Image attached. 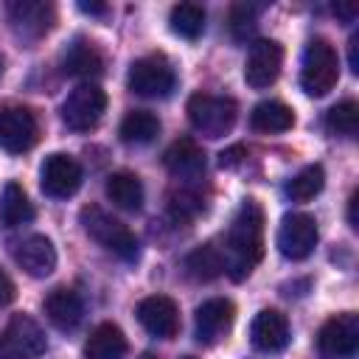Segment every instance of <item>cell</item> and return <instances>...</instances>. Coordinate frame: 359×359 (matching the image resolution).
<instances>
[{
	"instance_id": "6da1fadb",
	"label": "cell",
	"mask_w": 359,
	"mask_h": 359,
	"mask_svg": "<svg viewBox=\"0 0 359 359\" xmlns=\"http://www.w3.org/2000/svg\"><path fill=\"white\" fill-rule=\"evenodd\" d=\"M264 255V213L255 199H247L224 238V272L233 280H244Z\"/></svg>"
},
{
	"instance_id": "7a4b0ae2",
	"label": "cell",
	"mask_w": 359,
	"mask_h": 359,
	"mask_svg": "<svg viewBox=\"0 0 359 359\" xmlns=\"http://www.w3.org/2000/svg\"><path fill=\"white\" fill-rule=\"evenodd\" d=\"M79 222H81L84 233L93 241H98L104 250L115 252L123 261H135L137 258V238H135V233L123 222H118L112 213H107L104 208H98V205L81 208Z\"/></svg>"
},
{
	"instance_id": "3957f363",
	"label": "cell",
	"mask_w": 359,
	"mask_h": 359,
	"mask_svg": "<svg viewBox=\"0 0 359 359\" xmlns=\"http://www.w3.org/2000/svg\"><path fill=\"white\" fill-rule=\"evenodd\" d=\"M339 81V59L331 42L325 39H311L303 53V67H300V87L311 98L328 95Z\"/></svg>"
},
{
	"instance_id": "277c9868",
	"label": "cell",
	"mask_w": 359,
	"mask_h": 359,
	"mask_svg": "<svg viewBox=\"0 0 359 359\" xmlns=\"http://www.w3.org/2000/svg\"><path fill=\"white\" fill-rule=\"evenodd\" d=\"M236 115H238L236 101L233 98H224V95L196 93L188 101V121L205 137H224L233 129Z\"/></svg>"
},
{
	"instance_id": "5b68a950",
	"label": "cell",
	"mask_w": 359,
	"mask_h": 359,
	"mask_svg": "<svg viewBox=\"0 0 359 359\" xmlns=\"http://www.w3.org/2000/svg\"><path fill=\"white\" fill-rule=\"evenodd\" d=\"M104 109H107V93L98 84L87 81L67 93L62 104V121L73 132H90L104 118Z\"/></svg>"
},
{
	"instance_id": "8992f818",
	"label": "cell",
	"mask_w": 359,
	"mask_h": 359,
	"mask_svg": "<svg viewBox=\"0 0 359 359\" xmlns=\"http://www.w3.org/2000/svg\"><path fill=\"white\" fill-rule=\"evenodd\" d=\"M126 81H129V90L143 95V98H165L174 90L177 76H174V67L168 65L165 56L151 53V56L132 62Z\"/></svg>"
},
{
	"instance_id": "52a82bcc",
	"label": "cell",
	"mask_w": 359,
	"mask_h": 359,
	"mask_svg": "<svg viewBox=\"0 0 359 359\" xmlns=\"http://www.w3.org/2000/svg\"><path fill=\"white\" fill-rule=\"evenodd\" d=\"M317 348L325 359H348L359 348V317L353 311H342L323 323L317 334Z\"/></svg>"
},
{
	"instance_id": "ba28073f",
	"label": "cell",
	"mask_w": 359,
	"mask_h": 359,
	"mask_svg": "<svg viewBox=\"0 0 359 359\" xmlns=\"http://www.w3.org/2000/svg\"><path fill=\"white\" fill-rule=\"evenodd\" d=\"M81 180H84V174H81L79 160L70 154H62V151L48 154L42 168H39V185H42L45 196H50V199L73 196L79 191Z\"/></svg>"
},
{
	"instance_id": "9c48e42d",
	"label": "cell",
	"mask_w": 359,
	"mask_h": 359,
	"mask_svg": "<svg viewBox=\"0 0 359 359\" xmlns=\"http://www.w3.org/2000/svg\"><path fill=\"white\" fill-rule=\"evenodd\" d=\"M278 250L283 258L289 261H303L311 255L314 244H317V222L309 213H289L283 216L280 227H278V238H275Z\"/></svg>"
},
{
	"instance_id": "30bf717a",
	"label": "cell",
	"mask_w": 359,
	"mask_h": 359,
	"mask_svg": "<svg viewBox=\"0 0 359 359\" xmlns=\"http://www.w3.org/2000/svg\"><path fill=\"white\" fill-rule=\"evenodd\" d=\"M39 140V123L28 107L0 109V146L8 154H22Z\"/></svg>"
},
{
	"instance_id": "8fae6325",
	"label": "cell",
	"mask_w": 359,
	"mask_h": 359,
	"mask_svg": "<svg viewBox=\"0 0 359 359\" xmlns=\"http://www.w3.org/2000/svg\"><path fill=\"white\" fill-rule=\"evenodd\" d=\"M283 67V48L275 39H258L250 45L247 62H244V81L252 90H264L269 87Z\"/></svg>"
},
{
	"instance_id": "7c38bea8",
	"label": "cell",
	"mask_w": 359,
	"mask_h": 359,
	"mask_svg": "<svg viewBox=\"0 0 359 359\" xmlns=\"http://www.w3.org/2000/svg\"><path fill=\"white\" fill-rule=\"evenodd\" d=\"M8 22L20 36L39 39L53 28L56 11L50 3H42V0H14L8 3Z\"/></svg>"
},
{
	"instance_id": "4fadbf2b",
	"label": "cell",
	"mask_w": 359,
	"mask_h": 359,
	"mask_svg": "<svg viewBox=\"0 0 359 359\" xmlns=\"http://www.w3.org/2000/svg\"><path fill=\"white\" fill-rule=\"evenodd\" d=\"M137 320L140 325L160 339H171L180 331V309L165 294H151L137 303Z\"/></svg>"
},
{
	"instance_id": "5bb4252c",
	"label": "cell",
	"mask_w": 359,
	"mask_h": 359,
	"mask_svg": "<svg viewBox=\"0 0 359 359\" xmlns=\"http://www.w3.org/2000/svg\"><path fill=\"white\" fill-rule=\"evenodd\" d=\"M8 351L20 359H36L48 351V339H45V331L39 328V323L28 314H14L6 325V334H3Z\"/></svg>"
},
{
	"instance_id": "9a60e30c",
	"label": "cell",
	"mask_w": 359,
	"mask_h": 359,
	"mask_svg": "<svg viewBox=\"0 0 359 359\" xmlns=\"http://www.w3.org/2000/svg\"><path fill=\"white\" fill-rule=\"evenodd\" d=\"M236 309L224 297H210L196 309V339L205 345L219 342L233 325Z\"/></svg>"
},
{
	"instance_id": "2e32d148",
	"label": "cell",
	"mask_w": 359,
	"mask_h": 359,
	"mask_svg": "<svg viewBox=\"0 0 359 359\" xmlns=\"http://www.w3.org/2000/svg\"><path fill=\"white\" fill-rule=\"evenodd\" d=\"M252 345L264 353H278L289 345V320L278 309H264L255 314L250 325Z\"/></svg>"
},
{
	"instance_id": "e0dca14e",
	"label": "cell",
	"mask_w": 359,
	"mask_h": 359,
	"mask_svg": "<svg viewBox=\"0 0 359 359\" xmlns=\"http://www.w3.org/2000/svg\"><path fill=\"white\" fill-rule=\"evenodd\" d=\"M14 258L31 278H48L56 269V247L45 236H28L25 241H20Z\"/></svg>"
},
{
	"instance_id": "ac0fdd59",
	"label": "cell",
	"mask_w": 359,
	"mask_h": 359,
	"mask_svg": "<svg viewBox=\"0 0 359 359\" xmlns=\"http://www.w3.org/2000/svg\"><path fill=\"white\" fill-rule=\"evenodd\" d=\"M45 314L56 328L73 331L84 317V303L73 289H53L45 297Z\"/></svg>"
},
{
	"instance_id": "d6986e66",
	"label": "cell",
	"mask_w": 359,
	"mask_h": 359,
	"mask_svg": "<svg viewBox=\"0 0 359 359\" xmlns=\"http://www.w3.org/2000/svg\"><path fill=\"white\" fill-rule=\"evenodd\" d=\"M163 160H165V168L174 177H182V180L199 177L205 171V154H202V149L191 137H182V140L171 143Z\"/></svg>"
},
{
	"instance_id": "ffe728a7",
	"label": "cell",
	"mask_w": 359,
	"mask_h": 359,
	"mask_svg": "<svg viewBox=\"0 0 359 359\" xmlns=\"http://www.w3.org/2000/svg\"><path fill=\"white\" fill-rule=\"evenodd\" d=\"M87 359H126V337L115 323H101L84 342Z\"/></svg>"
},
{
	"instance_id": "44dd1931",
	"label": "cell",
	"mask_w": 359,
	"mask_h": 359,
	"mask_svg": "<svg viewBox=\"0 0 359 359\" xmlns=\"http://www.w3.org/2000/svg\"><path fill=\"white\" fill-rule=\"evenodd\" d=\"M107 196L121 210H140L143 205V182L132 171H115L107 177Z\"/></svg>"
},
{
	"instance_id": "7402d4cb",
	"label": "cell",
	"mask_w": 359,
	"mask_h": 359,
	"mask_svg": "<svg viewBox=\"0 0 359 359\" xmlns=\"http://www.w3.org/2000/svg\"><path fill=\"white\" fill-rule=\"evenodd\" d=\"M62 67H65L67 76L95 79V76H101V70H104V59H101V53H98L90 42L76 39V42L67 48V53H65V59H62Z\"/></svg>"
},
{
	"instance_id": "603a6c76",
	"label": "cell",
	"mask_w": 359,
	"mask_h": 359,
	"mask_svg": "<svg viewBox=\"0 0 359 359\" xmlns=\"http://www.w3.org/2000/svg\"><path fill=\"white\" fill-rule=\"evenodd\" d=\"M250 123H252L255 132L278 135V132H286V129L294 126V112L283 101H261V104L252 107Z\"/></svg>"
},
{
	"instance_id": "cb8c5ba5",
	"label": "cell",
	"mask_w": 359,
	"mask_h": 359,
	"mask_svg": "<svg viewBox=\"0 0 359 359\" xmlns=\"http://www.w3.org/2000/svg\"><path fill=\"white\" fill-rule=\"evenodd\" d=\"M0 219L6 227H17L34 219V205L28 202V194L22 191L20 182H6L0 196Z\"/></svg>"
},
{
	"instance_id": "d4e9b609",
	"label": "cell",
	"mask_w": 359,
	"mask_h": 359,
	"mask_svg": "<svg viewBox=\"0 0 359 359\" xmlns=\"http://www.w3.org/2000/svg\"><path fill=\"white\" fill-rule=\"evenodd\" d=\"M157 135H160V121H157V115L149 112V109H132V112L121 121V140H123V143L143 146V143H151Z\"/></svg>"
},
{
	"instance_id": "484cf974",
	"label": "cell",
	"mask_w": 359,
	"mask_h": 359,
	"mask_svg": "<svg viewBox=\"0 0 359 359\" xmlns=\"http://www.w3.org/2000/svg\"><path fill=\"white\" fill-rule=\"evenodd\" d=\"M185 269L194 280H213L224 272V258H222V250L213 247V244H202L196 247L194 252H188L185 258Z\"/></svg>"
},
{
	"instance_id": "4316f807",
	"label": "cell",
	"mask_w": 359,
	"mask_h": 359,
	"mask_svg": "<svg viewBox=\"0 0 359 359\" xmlns=\"http://www.w3.org/2000/svg\"><path fill=\"white\" fill-rule=\"evenodd\" d=\"M171 31L182 39H199L205 31V8L196 3H177L168 14Z\"/></svg>"
},
{
	"instance_id": "83f0119b",
	"label": "cell",
	"mask_w": 359,
	"mask_h": 359,
	"mask_svg": "<svg viewBox=\"0 0 359 359\" xmlns=\"http://www.w3.org/2000/svg\"><path fill=\"white\" fill-rule=\"evenodd\" d=\"M325 185V171L320 163H311V165H303L286 185V194L294 199V202H309L314 199Z\"/></svg>"
},
{
	"instance_id": "f1b7e54d",
	"label": "cell",
	"mask_w": 359,
	"mask_h": 359,
	"mask_svg": "<svg viewBox=\"0 0 359 359\" xmlns=\"http://www.w3.org/2000/svg\"><path fill=\"white\" fill-rule=\"evenodd\" d=\"M325 129L331 135H339V137H356V129H359V104L356 101H339L337 107L328 109L325 115Z\"/></svg>"
},
{
	"instance_id": "f546056e",
	"label": "cell",
	"mask_w": 359,
	"mask_h": 359,
	"mask_svg": "<svg viewBox=\"0 0 359 359\" xmlns=\"http://www.w3.org/2000/svg\"><path fill=\"white\" fill-rule=\"evenodd\" d=\"M258 22H255V8L252 6H233L230 11V31L238 42H247L255 34Z\"/></svg>"
},
{
	"instance_id": "4dcf8cb0",
	"label": "cell",
	"mask_w": 359,
	"mask_h": 359,
	"mask_svg": "<svg viewBox=\"0 0 359 359\" xmlns=\"http://www.w3.org/2000/svg\"><path fill=\"white\" fill-rule=\"evenodd\" d=\"M199 210V205H196V199L191 196V194H177V196H171V213L180 219H191L194 213Z\"/></svg>"
},
{
	"instance_id": "1f68e13d",
	"label": "cell",
	"mask_w": 359,
	"mask_h": 359,
	"mask_svg": "<svg viewBox=\"0 0 359 359\" xmlns=\"http://www.w3.org/2000/svg\"><path fill=\"white\" fill-rule=\"evenodd\" d=\"M11 300H14V280L0 269V306H6Z\"/></svg>"
},
{
	"instance_id": "d6a6232c",
	"label": "cell",
	"mask_w": 359,
	"mask_h": 359,
	"mask_svg": "<svg viewBox=\"0 0 359 359\" xmlns=\"http://www.w3.org/2000/svg\"><path fill=\"white\" fill-rule=\"evenodd\" d=\"M348 67L353 73H359V34H353L348 42Z\"/></svg>"
},
{
	"instance_id": "836d02e7",
	"label": "cell",
	"mask_w": 359,
	"mask_h": 359,
	"mask_svg": "<svg viewBox=\"0 0 359 359\" xmlns=\"http://www.w3.org/2000/svg\"><path fill=\"white\" fill-rule=\"evenodd\" d=\"M238 154H244V149H241V146H233V149L222 151V160H219V163L230 168V165H236V163H238Z\"/></svg>"
},
{
	"instance_id": "e575fe53",
	"label": "cell",
	"mask_w": 359,
	"mask_h": 359,
	"mask_svg": "<svg viewBox=\"0 0 359 359\" xmlns=\"http://www.w3.org/2000/svg\"><path fill=\"white\" fill-rule=\"evenodd\" d=\"M356 205H359V191L351 194V202H348V224L356 230L359 227V219H356Z\"/></svg>"
},
{
	"instance_id": "d590c367",
	"label": "cell",
	"mask_w": 359,
	"mask_h": 359,
	"mask_svg": "<svg viewBox=\"0 0 359 359\" xmlns=\"http://www.w3.org/2000/svg\"><path fill=\"white\" fill-rule=\"evenodd\" d=\"M334 14H339L345 22H353V17H356V6H348V3H339V6H334Z\"/></svg>"
},
{
	"instance_id": "8d00e7d4",
	"label": "cell",
	"mask_w": 359,
	"mask_h": 359,
	"mask_svg": "<svg viewBox=\"0 0 359 359\" xmlns=\"http://www.w3.org/2000/svg\"><path fill=\"white\" fill-rule=\"evenodd\" d=\"M79 11H84V14H107V6L104 3H79Z\"/></svg>"
},
{
	"instance_id": "74e56055",
	"label": "cell",
	"mask_w": 359,
	"mask_h": 359,
	"mask_svg": "<svg viewBox=\"0 0 359 359\" xmlns=\"http://www.w3.org/2000/svg\"><path fill=\"white\" fill-rule=\"evenodd\" d=\"M0 359H14V353L8 351V345H6V339L0 337Z\"/></svg>"
},
{
	"instance_id": "f35d334b",
	"label": "cell",
	"mask_w": 359,
	"mask_h": 359,
	"mask_svg": "<svg viewBox=\"0 0 359 359\" xmlns=\"http://www.w3.org/2000/svg\"><path fill=\"white\" fill-rule=\"evenodd\" d=\"M0 76H3V56H0Z\"/></svg>"
},
{
	"instance_id": "ab89813d",
	"label": "cell",
	"mask_w": 359,
	"mask_h": 359,
	"mask_svg": "<svg viewBox=\"0 0 359 359\" xmlns=\"http://www.w3.org/2000/svg\"><path fill=\"white\" fill-rule=\"evenodd\" d=\"M182 359H194V356H182Z\"/></svg>"
}]
</instances>
